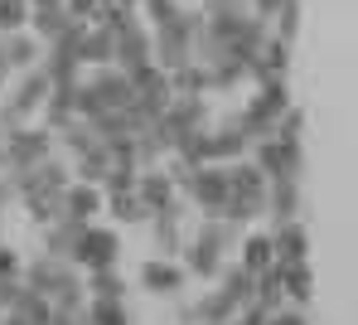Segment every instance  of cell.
I'll return each instance as SVG.
<instances>
[{"label": "cell", "mask_w": 358, "mask_h": 325, "mask_svg": "<svg viewBox=\"0 0 358 325\" xmlns=\"http://www.w3.org/2000/svg\"><path fill=\"white\" fill-rule=\"evenodd\" d=\"M228 185H233V195H228V223H252V219H266V199H271V175L252 160V155H242L228 165Z\"/></svg>", "instance_id": "cell-1"}, {"label": "cell", "mask_w": 358, "mask_h": 325, "mask_svg": "<svg viewBox=\"0 0 358 325\" xmlns=\"http://www.w3.org/2000/svg\"><path fill=\"white\" fill-rule=\"evenodd\" d=\"M15 277H24V258L10 243H0V282H15Z\"/></svg>", "instance_id": "cell-21"}, {"label": "cell", "mask_w": 358, "mask_h": 325, "mask_svg": "<svg viewBox=\"0 0 358 325\" xmlns=\"http://www.w3.org/2000/svg\"><path fill=\"white\" fill-rule=\"evenodd\" d=\"M87 296H92V301H121V296H126V277H121L117 267L87 272Z\"/></svg>", "instance_id": "cell-17"}, {"label": "cell", "mask_w": 358, "mask_h": 325, "mask_svg": "<svg viewBox=\"0 0 358 325\" xmlns=\"http://www.w3.org/2000/svg\"><path fill=\"white\" fill-rule=\"evenodd\" d=\"M102 190L97 185H87V180H73L68 185V195H63V214L68 219H78V223H92L97 219V209H102Z\"/></svg>", "instance_id": "cell-9"}, {"label": "cell", "mask_w": 358, "mask_h": 325, "mask_svg": "<svg viewBox=\"0 0 358 325\" xmlns=\"http://www.w3.org/2000/svg\"><path fill=\"white\" fill-rule=\"evenodd\" d=\"M271 243H276V262H310V238H305V228L296 223H276V233H271Z\"/></svg>", "instance_id": "cell-11"}, {"label": "cell", "mask_w": 358, "mask_h": 325, "mask_svg": "<svg viewBox=\"0 0 358 325\" xmlns=\"http://www.w3.org/2000/svg\"><path fill=\"white\" fill-rule=\"evenodd\" d=\"M87 321L92 325H131L126 301H87Z\"/></svg>", "instance_id": "cell-19"}, {"label": "cell", "mask_w": 358, "mask_h": 325, "mask_svg": "<svg viewBox=\"0 0 358 325\" xmlns=\"http://www.w3.org/2000/svg\"><path fill=\"white\" fill-rule=\"evenodd\" d=\"M286 267V262H281ZM286 301L291 306H305L310 301V262H291L286 267Z\"/></svg>", "instance_id": "cell-18"}, {"label": "cell", "mask_w": 358, "mask_h": 325, "mask_svg": "<svg viewBox=\"0 0 358 325\" xmlns=\"http://www.w3.org/2000/svg\"><path fill=\"white\" fill-rule=\"evenodd\" d=\"M184 277H189V267H175V258H155V262L141 267V286L150 296H179Z\"/></svg>", "instance_id": "cell-8"}, {"label": "cell", "mask_w": 358, "mask_h": 325, "mask_svg": "<svg viewBox=\"0 0 358 325\" xmlns=\"http://www.w3.org/2000/svg\"><path fill=\"white\" fill-rule=\"evenodd\" d=\"M179 190L194 199L208 219H223V214H228V195H233V185H228V165H194V170L179 180Z\"/></svg>", "instance_id": "cell-4"}, {"label": "cell", "mask_w": 358, "mask_h": 325, "mask_svg": "<svg viewBox=\"0 0 358 325\" xmlns=\"http://www.w3.org/2000/svg\"><path fill=\"white\" fill-rule=\"evenodd\" d=\"M238 258H242V267H247L252 277H262V272L276 262V243H271V233H252V238H242Z\"/></svg>", "instance_id": "cell-14"}, {"label": "cell", "mask_w": 358, "mask_h": 325, "mask_svg": "<svg viewBox=\"0 0 358 325\" xmlns=\"http://www.w3.org/2000/svg\"><path fill=\"white\" fill-rule=\"evenodd\" d=\"M0 325H34V321H29V316H15V311H5V316H0Z\"/></svg>", "instance_id": "cell-23"}, {"label": "cell", "mask_w": 358, "mask_h": 325, "mask_svg": "<svg viewBox=\"0 0 358 325\" xmlns=\"http://www.w3.org/2000/svg\"><path fill=\"white\" fill-rule=\"evenodd\" d=\"M266 325H310V321H305L300 306H281V311H271V321H266Z\"/></svg>", "instance_id": "cell-22"}, {"label": "cell", "mask_w": 358, "mask_h": 325, "mask_svg": "<svg viewBox=\"0 0 358 325\" xmlns=\"http://www.w3.org/2000/svg\"><path fill=\"white\" fill-rule=\"evenodd\" d=\"M117 5H126V10H136V5H141V0H117Z\"/></svg>", "instance_id": "cell-24"}, {"label": "cell", "mask_w": 358, "mask_h": 325, "mask_svg": "<svg viewBox=\"0 0 358 325\" xmlns=\"http://www.w3.org/2000/svg\"><path fill=\"white\" fill-rule=\"evenodd\" d=\"M238 243V223H228V219H208L203 223V233L184 248V267H189V277H218L223 272V253Z\"/></svg>", "instance_id": "cell-2"}, {"label": "cell", "mask_w": 358, "mask_h": 325, "mask_svg": "<svg viewBox=\"0 0 358 325\" xmlns=\"http://www.w3.org/2000/svg\"><path fill=\"white\" fill-rule=\"evenodd\" d=\"M266 214H271L276 223H296V219H300V185H296V175H281V180H271Z\"/></svg>", "instance_id": "cell-10"}, {"label": "cell", "mask_w": 358, "mask_h": 325, "mask_svg": "<svg viewBox=\"0 0 358 325\" xmlns=\"http://www.w3.org/2000/svg\"><path fill=\"white\" fill-rule=\"evenodd\" d=\"M29 29V0H0V34Z\"/></svg>", "instance_id": "cell-20"}, {"label": "cell", "mask_w": 358, "mask_h": 325, "mask_svg": "<svg viewBox=\"0 0 358 325\" xmlns=\"http://www.w3.org/2000/svg\"><path fill=\"white\" fill-rule=\"evenodd\" d=\"M0 316H5V311H0Z\"/></svg>", "instance_id": "cell-26"}, {"label": "cell", "mask_w": 358, "mask_h": 325, "mask_svg": "<svg viewBox=\"0 0 358 325\" xmlns=\"http://www.w3.org/2000/svg\"><path fill=\"white\" fill-rule=\"evenodd\" d=\"M141 199H145L150 219H155V214H179V180L170 170L145 165V170H141Z\"/></svg>", "instance_id": "cell-5"}, {"label": "cell", "mask_w": 358, "mask_h": 325, "mask_svg": "<svg viewBox=\"0 0 358 325\" xmlns=\"http://www.w3.org/2000/svg\"><path fill=\"white\" fill-rule=\"evenodd\" d=\"M0 141H5V151H10V170H5V175H15V170H34V165H44V160L54 155V141H59V131L20 122V127L0 131Z\"/></svg>", "instance_id": "cell-3"}, {"label": "cell", "mask_w": 358, "mask_h": 325, "mask_svg": "<svg viewBox=\"0 0 358 325\" xmlns=\"http://www.w3.org/2000/svg\"><path fill=\"white\" fill-rule=\"evenodd\" d=\"M199 325H208V321H199Z\"/></svg>", "instance_id": "cell-25"}, {"label": "cell", "mask_w": 358, "mask_h": 325, "mask_svg": "<svg viewBox=\"0 0 358 325\" xmlns=\"http://www.w3.org/2000/svg\"><path fill=\"white\" fill-rule=\"evenodd\" d=\"M92 223H78V219H54V223H44V253L49 258H63V262H73L78 258V243H83V233H87Z\"/></svg>", "instance_id": "cell-7"}, {"label": "cell", "mask_w": 358, "mask_h": 325, "mask_svg": "<svg viewBox=\"0 0 358 325\" xmlns=\"http://www.w3.org/2000/svg\"><path fill=\"white\" fill-rule=\"evenodd\" d=\"M107 170H112V151H107V141H97V146H87L83 155H73V180H87V185H102V180H107Z\"/></svg>", "instance_id": "cell-12"}, {"label": "cell", "mask_w": 358, "mask_h": 325, "mask_svg": "<svg viewBox=\"0 0 358 325\" xmlns=\"http://www.w3.org/2000/svg\"><path fill=\"white\" fill-rule=\"evenodd\" d=\"M194 306H199V321H208V325H233V316L242 311L223 286H213V291H208V296H199Z\"/></svg>", "instance_id": "cell-15"}, {"label": "cell", "mask_w": 358, "mask_h": 325, "mask_svg": "<svg viewBox=\"0 0 358 325\" xmlns=\"http://www.w3.org/2000/svg\"><path fill=\"white\" fill-rule=\"evenodd\" d=\"M218 286H223V291H228V296H233L238 306L257 301V277H252V272H247L242 262H233V267H223V272H218Z\"/></svg>", "instance_id": "cell-16"}, {"label": "cell", "mask_w": 358, "mask_h": 325, "mask_svg": "<svg viewBox=\"0 0 358 325\" xmlns=\"http://www.w3.org/2000/svg\"><path fill=\"white\" fill-rule=\"evenodd\" d=\"M150 238H155V258H179V253H184L179 214H155V219H150Z\"/></svg>", "instance_id": "cell-13"}, {"label": "cell", "mask_w": 358, "mask_h": 325, "mask_svg": "<svg viewBox=\"0 0 358 325\" xmlns=\"http://www.w3.org/2000/svg\"><path fill=\"white\" fill-rule=\"evenodd\" d=\"M117 258H121L117 233H112V228H87V233H83V243H78V258H73V262H83L87 272H102V267H117Z\"/></svg>", "instance_id": "cell-6"}]
</instances>
